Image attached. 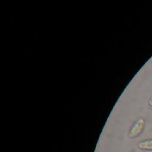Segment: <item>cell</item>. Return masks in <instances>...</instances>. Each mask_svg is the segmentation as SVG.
I'll list each match as a JSON object with an SVG mask.
<instances>
[{
    "instance_id": "obj_1",
    "label": "cell",
    "mask_w": 152,
    "mask_h": 152,
    "mask_svg": "<svg viewBox=\"0 0 152 152\" xmlns=\"http://www.w3.org/2000/svg\"><path fill=\"white\" fill-rule=\"evenodd\" d=\"M145 121L143 118L138 119L131 126L128 135L130 138H135L140 136L144 129Z\"/></svg>"
},
{
    "instance_id": "obj_2",
    "label": "cell",
    "mask_w": 152,
    "mask_h": 152,
    "mask_svg": "<svg viewBox=\"0 0 152 152\" xmlns=\"http://www.w3.org/2000/svg\"><path fill=\"white\" fill-rule=\"evenodd\" d=\"M137 147L141 150L152 151V139H147L139 142Z\"/></svg>"
},
{
    "instance_id": "obj_3",
    "label": "cell",
    "mask_w": 152,
    "mask_h": 152,
    "mask_svg": "<svg viewBox=\"0 0 152 152\" xmlns=\"http://www.w3.org/2000/svg\"><path fill=\"white\" fill-rule=\"evenodd\" d=\"M148 103H149V105H150V106H152V96L149 99Z\"/></svg>"
}]
</instances>
